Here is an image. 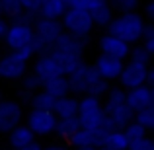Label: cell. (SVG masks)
<instances>
[{
    "mask_svg": "<svg viewBox=\"0 0 154 150\" xmlns=\"http://www.w3.org/2000/svg\"><path fill=\"white\" fill-rule=\"evenodd\" d=\"M146 18L140 16L139 12H123V14L115 16L113 22L109 23L107 31L117 37L125 39L131 45H137L139 41L144 39V29H146Z\"/></svg>",
    "mask_w": 154,
    "mask_h": 150,
    "instance_id": "cell-2",
    "label": "cell"
},
{
    "mask_svg": "<svg viewBox=\"0 0 154 150\" xmlns=\"http://www.w3.org/2000/svg\"><path fill=\"white\" fill-rule=\"evenodd\" d=\"M146 86H150L154 90V64L148 66V76H146Z\"/></svg>",
    "mask_w": 154,
    "mask_h": 150,
    "instance_id": "cell-36",
    "label": "cell"
},
{
    "mask_svg": "<svg viewBox=\"0 0 154 150\" xmlns=\"http://www.w3.org/2000/svg\"><path fill=\"white\" fill-rule=\"evenodd\" d=\"M31 70H33L35 74H37L39 78L43 80V84L63 74V68H60L59 60H57L55 57L51 55V53H41V55L35 57V59H33V66H31Z\"/></svg>",
    "mask_w": 154,
    "mask_h": 150,
    "instance_id": "cell-12",
    "label": "cell"
},
{
    "mask_svg": "<svg viewBox=\"0 0 154 150\" xmlns=\"http://www.w3.org/2000/svg\"><path fill=\"white\" fill-rule=\"evenodd\" d=\"M43 88H45L49 94H53L55 98H64V96L72 94L70 80H68V76H64V74H60V76H57V78L49 80V82H45Z\"/></svg>",
    "mask_w": 154,
    "mask_h": 150,
    "instance_id": "cell-21",
    "label": "cell"
},
{
    "mask_svg": "<svg viewBox=\"0 0 154 150\" xmlns=\"http://www.w3.org/2000/svg\"><path fill=\"white\" fill-rule=\"evenodd\" d=\"M70 90L76 96H96V98H103L111 88V82L102 78L96 68V64L84 63L78 70H74L70 76Z\"/></svg>",
    "mask_w": 154,
    "mask_h": 150,
    "instance_id": "cell-1",
    "label": "cell"
},
{
    "mask_svg": "<svg viewBox=\"0 0 154 150\" xmlns=\"http://www.w3.org/2000/svg\"><path fill=\"white\" fill-rule=\"evenodd\" d=\"M144 18L154 23V0H148V2L144 4Z\"/></svg>",
    "mask_w": 154,
    "mask_h": 150,
    "instance_id": "cell-33",
    "label": "cell"
},
{
    "mask_svg": "<svg viewBox=\"0 0 154 150\" xmlns=\"http://www.w3.org/2000/svg\"><path fill=\"white\" fill-rule=\"evenodd\" d=\"M41 4H43V0H22L23 10H26L27 14L31 16V18H35V20L39 18V10H41Z\"/></svg>",
    "mask_w": 154,
    "mask_h": 150,
    "instance_id": "cell-29",
    "label": "cell"
},
{
    "mask_svg": "<svg viewBox=\"0 0 154 150\" xmlns=\"http://www.w3.org/2000/svg\"><path fill=\"white\" fill-rule=\"evenodd\" d=\"M127 101L135 109V113H139L143 109L154 105V90L150 86H146V84H143L139 88H133V90H127Z\"/></svg>",
    "mask_w": 154,
    "mask_h": 150,
    "instance_id": "cell-14",
    "label": "cell"
},
{
    "mask_svg": "<svg viewBox=\"0 0 154 150\" xmlns=\"http://www.w3.org/2000/svg\"><path fill=\"white\" fill-rule=\"evenodd\" d=\"M27 60L20 57V53L10 51L0 57V80L6 82H22V78L27 74Z\"/></svg>",
    "mask_w": 154,
    "mask_h": 150,
    "instance_id": "cell-8",
    "label": "cell"
},
{
    "mask_svg": "<svg viewBox=\"0 0 154 150\" xmlns=\"http://www.w3.org/2000/svg\"><path fill=\"white\" fill-rule=\"evenodd\" d=\"M8 27H10L8 18L6 16H0V41H4V37H6V33H8Z\"/></svg>",
    "mask_w": 154,
    "mask_h": 150,
    "instance_id": "cell-35",
    "label": "cell"
},
{
    "mask_svg": "<svg viewBox=\"0 0 154 150\" xmlns=\"http://www.w3.org/2000/svg\"><path fill=\"white\" fill-rule=\"evenodd\" d=\"M35 136H37V135L29 129V125L22 123V125H18V127L8 135V146L14 148V150H20V148L27 146V144L35 142Z\"/></svg>",
    "mask_w": 154,
    "mask_h": 150,
    "instance_id": "cell-15",
    "label": "cell"
},
{
    "mask_svg": "<svg viewBox=\"0 0 154 150\" xmlns=\"http://www.w3.org/2000/svg\"><path fill=\"white\" fill-rule=\"evenodd\" d=\"M0 57H2V47H0Z\"/></svg>",
    "mask_w": 154,
    "mask_h": 150,
    "instance_id": "cell-42",
    "label": "cell"
},
{
    "mask_svg": "<svg viewBox=\"0 0 154 150\" xmlns=\"http://www.w3.org/2000/svg\"><path fill=\"white\" fill-rule=\"evenodd\" d=\"M23 109L16 99H0V135H10L22 125Z\"/></svg>",
    "mask_w": 154,
    "mask_h": 150,
    "instance_id": "cell-9",
    "label": "cell"
},
{
    "mask_svg": "<svg viewBox=\"0 0 154 150\" xmlns=\"http://www.w3.org/2000/svg\"><path fill=\"white\" fill-rule=\"evenodd\" d=\"M152 150H154V139H152Z\"/></svg>",
    "mask_w": 154,
    "mask_h": 150,
    "instance_id": "cell-41",
    "label": "cell"
},
{
    "mask_svg": "<svg viewBox=\"0 0 154 150\" xmlns=\"http://www.w3.org/2000/svg\"><path fill=\"white\" fill-rule=\"evenodd\" d=\"M64 2H66L68 8H82L84 10V2L86 0H64Z\"/></svg>",
    "mask_w": 154,
    "mask_h": 150,
    "instance_id": "cell-37",
    "label": "cell"
},
{
    "mask_svg": "<svg viewBox=\"0 0 154 150\" xmlns=\"http://www.w3.org/2000/svg\"><path fill=\"white\" fill-rule=\"evenodd\" d=\"M60 22L64 26V31H68L72 35H78V37H88L92 33V29L96 27L92 12L82 10V8H68Z\"/></svg>",
    "mask_w": 154,
    "mask_h": 150,
    "instance_id": "cell-5",
    "label": "cell"
},
{
    "mask_svg": "<svg viewBox=\"0 0 154 150\" xmlns=\"http://www.w3.org/2000/svg\"><path fill=\"white\" fill-rule=\"evenodd\" d=\"M125 131V135H127V139H129V142H135V140H139V139H144V136H148L146 135V129L143 127L140 123H137V121H133V123H129L127 127L123 129Z\"/></svg>",
    "mask_w": 154,
    "mask_h": 150,
    "instance_id": "cell-26",
    "label": "cell"
},
{
    "mask_svg": "<svg viewBox=\"0 0 154 150\" xmlns=\"http://www.w3.org/2000/svg\"><path fill=\"white\" fill-rule=\"evenodd\" d=\"M129 103L127 101V90L121 88L119 84L117 86H111L109 92L103 96V105H105V111H111L115 107H121V105Z\"/></svg>",
    "mask_w": 154,
    "mask_h": 150,
    "instance_id": "cell-20",
    "label": "cell"
},
{
    "mask_svg": "<svg viewBox=\"0 0 154 150\" xmlns=\"http://www.w3.org/2000/svg\"><path fill=\"white\" fill-rule=\"evenodd\" d=\"M103 98H96V96H82L80 98V111L78 117L82 121V127L88 129H98L107 125V115H105V105Z\"/></svg>",
    "mask_w": 154,
    "mask_h": 150,
    "instance_id": "cell-4",
    "label": "cell"
},
{
    "mask_svg": "<svg viewBox=\"0 0 154 150\" xmlns=\"http://www.w3.org/2000/svg\"><path fill=\"white\" fill-rule=\"evenodd\" d=\"M8 51H23L35 45V27L27 22H10L8 33L4 37Z\"/></svg>",
    "mask_w": 154,
    "mask_h": 150,
    "instance_id": "cell-6",
    "label": "cell"
},
{
    "mask_svg": "<svg viewBox=\"0 0 154 150\" xmlns=\"http://www.w3.org/2000/svg\"><path fill=\"white\" fill-rule=\"evenodd\" d=\"M80 129H82V121H80V117H64V119H59L57 136L68 142V140H70Z\"/></svg>",
    "mask_w": 154,
    "mask_h": 150,
    "instance_id": "cell-18",
    "label": "cell"
},
{
    "mask_svg": "<svg viewBox=\"0 0 154 150\" xmlns=\"http://www.w3.org/2000/svg\"><path fill=\"white\" fill-rule=\"evenodd\" d=\"M26 123L37 136H51L57 135L59 127V115L53 109H35L31 107L26 115Z\"/></svg>",
    "mask_w": 154,
    "mask_h": 150,
    "instance_id": "cell-7",
    "label": "cell"
},
{
    "mask_svg": "<svg viewBox=\"0 0 154 150\" xmlns=\"http://www.w3.org/2000/svg\"><path fill=\"white\" fill-rule=\"evenodd\" d=\"M143 45L148 49V53L154 57V23L148 22L146 23V29H144V39H143Z\"/></svg>",
    "mask_w": 154,
    "mask_h": 150,
    "instance_id": "cell-30",
    "label": "cell"
},
{
    "mask_svg": "<svg viewBox=\"0 0 154 150\" xmlns=\"http://www.w3.org/2000/svg\"><path fill=\"white\" fill-rule=\"evenodd\" d=\"M22 88H23L26 94H35V92H39L43 88V80L31 70V72H27V74L22 78Z\"/></svg>",
    "mask_w": 154,
    "mask_h": 150,
    "instance_id": "cell-25",
    "label": "cell"
},
{
    "mask_svg": "<svg viewBox=\"0 0 154 150\" xmlns=\"http://www.w3.org/2000/svg\"><path fill=\"white\" fill-rule=\"evenodd\" d=\"M135 121H137V123H140L146 131H152L154 133V105H152V107L143 109V111H139L135 115Z\"/></svg>",
    "mask_w": 154,
    "mask_h": 150,
    "instance_id": "cell-27",
    "label": "cell"
},
{
    "mask_svg": "<svg viewBox=\"0 0 154 150\" xmlns=\"http://www.w3.org/2000/svg\"><path fill=\"white\" fill-rule=\"evenodd\" d=\"M45 146H41V144L35 140V142H31V144H27V146H23V148H20V150H43Z\"/></svg>",
    "mask_w": 154,
    "mask_h": 150,
    "instance_id": "cell-38",
    "label": "cell"
},
{
    "mask_svg": "<svg viewBox=\"0 0 154 150\" xmlns=\"http://www.w3.org/2000/svg\"><path fill=\"white\" fill-rule=\"evenodd\" d=\"M146 76H148V66L127 60L123 68V74H121L117 84L121 88H125V90H133V88H139L143 84H146Z\"/></svg>",
    "mask_w": 154,
    "mask_h": 150,
    "instance_id": "cell-10",
    "label": "cell"
},
{
    "mask_svg": "<svg viewBox=\"0 0 154 150\" xmlns=\"http://www.w3.org/2000/svg\"><path fill=\"white\" fill-rule=\"evenodd\" d=\"M103 4H109V0H86V2H84V10L94 12V10H98L100 6H103Z\"/></svg>",
    "mask_w": 154,
    "mask_h": 150,
    "instance_id": "cell-32",
    "label": "cell"
},
{
    "mask_svg": "<svg viewBox=\"0 0 154 150\" xmlns=\"http://www.w3.org/2000/svg\"><path fill=\"white\" fill-rule=\"evenodd\" d=\"M68 10L64 0H43L39 18H49V20H63L64 12Z\"/></svg>",
    "mask_w": 154,
    "mask_h": 150,
    "instance_id": "cell-17",
    "label": "cell"
},
{
    "mask_svg": "<svg viewBox=\"0 0 154 150\" xmlns=\"http://www.w3.org/2000/svg\"><path fill=\"white\" fill-rule=\"evenodd\" d=\"M43 150H74V148H72L70 144H66V140H64V142H51Z\"/></svg>",
    "mask_w": 154,
    "mask_h": 150,
    "instance_id": "cell-34",
    "label": "cell"
},
{
    "mask_svg": "<svg viewBox=\"0 0 154 150\" xmlns=\"http://www.w3.org/2000/svg\"><path fill=\"white\" fill-rule=\"evenodd\" d=\"M2 150H14V148H10V146H8V148H2Z\"/></svg>",
    "mask_w": 154,
    "mask_h": 150,
    "instance_id": "cell-40",
    "label": "cell"
},
{
    "mask_svg": "<svg viewBox=\"0 0 154 150\" xmlns=\"http://www.w3.org/2000/svg\"><path fill=\"white\" fill-rule=\"evenodd\" d=\"M35 27V49L37 53H49L59 37L64 33V26L60 20H49V18H37L33 23Z\"/></svg>",
    "mask_w": 154,
    "mask_h": 150,
    "instance_id": "cell-3",
    "label": "cell"
},
{
    "mask_svg": "<svg viewBox=\"0 0 154 150\" xmlns=\"http://www.w3.org/2000/svg\"><path fill=\"white\" fill-rule=\"evenodd\" d=\"M152 59H154V57L148 53L146 47H144V45H139V43H137V45L131 49V55H129V60L139 63V64H144V66H150V64H152Z\"/></svg>",
    "mask_w": 154,
    "mask_h": 150,
    "instance_id": "cell-24",
    "label": "cell"
},
{
    "mask_svg": "<svg viewBox=\"0 0 154 150\" xmlns=\"http://www.w3.org/2000/svg\"><path fill=\"white\" fill-rule=\"evenodd\" d=\"M102 146L109 148V150H129L131 142H129V139H127L123 129H113V131H109L107 135H105Z\"/></svg>",
    "mask_w": 154,
    "mask_h": 150,
    "instance_id": "cell-19",
    "label": "cell"
},
{
    "mask_svg": "<svg viewBox=\"0 0 154 150\" xmlns=\"http://www.w3.org/2000/svg\"><path fill=\"white\" fill-rule=\"evenodd\" d=\"M96 68H98L100 76L105 78L107 82H119L121 74H123V68H125V60L115 59V57H109V55H100L96 59Z\"/></svg>",
    "mask_w": 154,
    "mask_h": 150,
    "instance_id": "cell-13",
    "label": "cell"
},
{
    "mask_svg": "<svg viewBox=\"0 0 154 150\" xmlns=\"http://www.w3.org/2000/svg\"><path fill=\"white\" fill-rule=\"evenodd\" d=\"M100 51L103 55H109V57H115V59H121V60H129V55H131V43H127L125 39L117 37L113 33H105L100 37Z\"/></svg>",
    "mask_w": 154,
    "mask_h": 150,
    "instance_id": "cell-11",
    "label": "cell"
},
{
    "mask_svg": "<svg viewBox=\"0 0 154 150\" xmlns=\"http://www.w3.org/2000/svg\"><path fill=\"white\" fill-rule=\"evenodd\" d=\"M113 6V10L123 14V12H137V8L140 6V0H109Z\"/></svg>",
    "mask_w": 154,
    "mask_h": 150,
    "instance_id": "cell-28",
    "label": "cell"
},
{
    "mask_svg": "<svg viewBox=\"0 0 154 150\" xmlns=\"http://www.w3.org/2000/svg\"><path fill=\"white\" fill-rule=\"evenodd\" d=\"M74 150H109L105 146H92V148H74Z\"/></svg>",
    "mask_w": 154,
    "mask_h": 150,
    "instance_id": "cell-39",
    "label": "cell"
},
{
    "mask_svg": "<svg viewBox=\"0 0 154 150\" xmlns=\"http://www.w3.org/2000/svg\"><path fill=\"white\" fill-rule=\"evenodd\" d=\"M57 99H59V98H55V96L49 94L45 88H41L39 92L31 94L29 103H31V107H35V109H53V111H55Z\"/></svg>",
    "mask_w": 154,
    "mask_h": 150,
    "instance_id": "cell-22",
    "label": "cell"
},
{
    "mask_svg": "<svg viewBox=\"0 0 154 150\" xmlns=\"http://www.w3.org/2000/svg\"><path fill=\"white\" fill-rule=\"evenodd\" d=\"M92 18H94V22H96V27H105V29H107L109 23H111L113 18H115V10H113L111 2L100 6L98 10H94L92 12Z\"/></svg>",
    "mask_w": 154,
    "mask_h": 150,
    "instance_id": "cell-23",
    "label": "cell"
},
{
    "mask_svg": "<svg viewBox=\"0 0 154 150\" xmlns=\"http://www.w3.org/2000/svg\"><path fill=\"white\" fill-rule=\"evenodd\" d=\"M129 150H152V139L144 136V139H139L135 142H131Z\"/></svg>",
    "mask_w": 154,
    "mask_h": 150,
    "instance_id": "cell-31",
    "label": "cell"
},
{
    "mask_svg": "<svg viewBox=\"0 0 154 150\" xmlns=\"http://www.w3.org/2000/svg\"><path fill=\"white\" fill-rule=\"evenodd\" d=\"M0 150H2V148H0Z\"/></svg>",
    "mask_w": 154,
    "mask_h": 150,
    "instance_id": "cell-43",
    "label": "cell"
},
{
    "mask_svg": "<svg viewBox=\"0 0 154 150\" xmlns=\"http://www.w3.org/2000/svg\"><path fill=\"white\" fill-rule=\"evenodd\" d=\"M80 111V98L76 94H68L64 98L57 99L55 105V113L59 115V119H64V117H78Z\"/></svg>",
    "mask_w": 154,
    "mask_h": 150,
    "instance_id": "cell-16",
    "label": "cell"
}]
</instances>
